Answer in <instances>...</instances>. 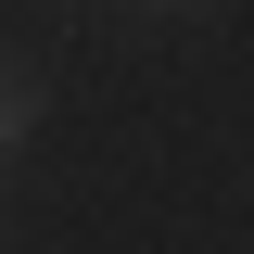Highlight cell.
<instances>
[{
	"label": "cell",
	"instance_id": "1",
	"mask_svg": "<svg viewBox=\"0 0 254 254\" xmlns=\"http://www.w3.org/2000/svg\"><path fill=\"white\" fill-rule=\"evenodd\" d=\"M26 127H38V76H13V64H0V153H13Z\"/></svg>",
	"mask_w": 254,
	"mask_h": 254
}]
</instances>
